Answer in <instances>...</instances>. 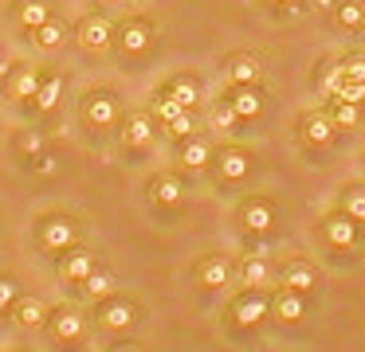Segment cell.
Wrapping results in <instances>:
<instances>
[{
  "mask_svg": "<svg viewBox=\"0 0 365 352\" xmlns=\"http://www.w3.org/2000/svg\"><path fill=\"white\" fill-rule=\"evenodd\" d=\"M228 78L236 86H255V78H259V63H255L252 55H236V59L228 63Z\"/></svg>",
  "mask_w": 365,
  "mask_h": 352,
  "instance_id": "5bb4252c",
  "label": "cell"
},
{
  "mask_svg": "<svg viewBox=\"0 0 365 352\" xmlns=\"http://www.w3.org/2000/svg\"><path fill=\"white\" fill-rule=\"evenodd\" d=\"M150 196H153L158 203H177V200L185 196V184H181L177 176H169V172H161V176L150 180Z\"/></svg>",
  "mask_w": 365,
  "mask_h": 352,
  "instance_id": "4fadbf2b",
  "label": "cell"
},
{
  "mask_svg": "<svg viewBox=\"0 0 365 352\" xmlns=\"http://www.w3.org/2000/svg\"><path fill=\"white\" fill-rule=\"evenodd\" d=\"M326 235H330L334 247H354V239H357V223H354L349 215H334L330 223H326Z\"/></svg>",
  "mask_w": 365,
  "mask_h": 352,
  "instance_id": "2e32d148",
  "label": "cell"
},
{
  "mask_svg": "<svg viewBox=\"0 0 365 352\" xmlns=\"http://www.w3.org/2000/svg\"><path fill=\"white\" fill-rule=\"evenodd\" d=\"M228 106L236 110V117L252 122V117H259V114H263V94L255 90V86H236V90L228 94Z\"/></svg>",
  "mask_w": 365,
  "mask_h": 352,
  "instance_id": "52a82bcc",
  "label": "cell"
},
{
  "mask_svg": "<svg viewBox=\"0 0 365 352\" xmlns=\"http://www.w3.org/2000/svg\"><path fill=\"white\" fill-rule=\"evenodd\" d=\"M83 122L91 125V129H106V125L118 122V98H114L110 90H91L87 98H83Z\"/></svg>",
  "mask_w": 365,
  "mask_h": 352,
  "instance_id": "6da1fadb",
  "label": "cell"
},
{
  "mask_svg": "<svg viewBox=\"0 0 365 352\" xmlns=\"http://www.w3.org/2000/svg\"><path fill=\"white\" fill-rule=\"evenodd\" d=\"M40 239H43V247H48V250H67V247H71V239H75L71 219H67V215H51V219H43Z\"/></svg>",
  "mask_w": 365,
  "mask_h": 352,
  "instance_id": "8992f818",
  "label": "cell"
},
{
  "mask_svg": "<svg viewBox=\"0 0 365 352\" xmlns=\"http://www.w3.org/2000/svg\"><path fill=\"white\" fill-rule=\"evenodd\" d=\"M114 39H118L122 55H145L150 43H153V23L142 20V16H134V20H126V23L114 28Z\"/></svg>",
  "mask_w": 365,
  "mask_h": 352,
  "instance_id": "7a4b0ae2",
  "label": "cell"
},
{
  "mask_svg": "<svg viewBox=\"0 0 365 352\" xmlns=\"http://www.w3.org/2000/svg\"><path fill=\"white\" fill-rule=\"evenodd\" d=\"M134 305L130 302H106L103 305V325H110V329H126V325H134Z\"/></svg>",
  "mask_w": 365,
  "mask_h": 352,
  "instance_id": "e0dca14e",
  "label": "cell"
},
{
  "mask_svg": "<svg viewBox=\"0 0 365 352\" xmlns=\"http://www.w3.org/2000/svg\"><path fill=\"white\" fill-rule=\"evenodd\" d=\"M287 286L291 289H310L314 286V274H310V266H302V262H294V266H287Z\"/></svg>",
  "mask_w": 365,
  "mask_h": 352,
  "instance_id": "83f0119b",
  "label": "cell"
},
{
  "mask_svg": "<svg viewBox=\"0 0 365 352\" xmlns=\"http://www.w3.org/2000/svg\"><path fill=\"white\" fill-rule=\"evenodd\" d=\"M338 67L346 75V82H365V51H354L346 59H338Z\"/></svg>",
  "mask_w": 365,
  "mask_h": 352,
  "instance_id": "cb8c5ba5",
  "label": "cell"
},
{
  "mask_svg": "<svg viewBox=\"0 0 365 352\" xmlns=\"http://www.w3.org/2000/svg\"><path fill=\"white\" fill-rule=\"evenodd\" d=\"M165 94H173V98L177 102H181V106L185 110H192V106H197V102H200V86L197 82H192V78H177V82L173 86H169V90Z\"/></svg>",
  "mask_w": 365,
  "mask_h": 352,
  "instance_id": "603a6c76",
  "label": "cell"
},
{
  "mask_svg": "<svg viewBox=\"0 0 365 352\" xmlns=\"http://www.w3.org/2000/svg\"><path fill=\"white\" fill-rule=\"evenodd\" d=\"M244 223L252 227V231H267V227H271V208H267V203H247Z\"/></svg>",
  "mask_w": 365,
  "mask_h": 352,
  "instance_id": "4316f807",
  "label": "cell"
},
{
  "mask_svg": "<svg viewBox=\"0 0 365 352\" xmlns=\"http://www.w3.org/2000/svg\"><path fill=\"white\" fill-rule=\"evenodd\" d=\"M200 278H205V286H224V282H228V266H224V262H208Z\"/></svg>",
  "mask_w": 365,
  "mask_h": 352,
  "instance_id": "d590c367",
  "label": "cell"
},
{
  "mask_svg": "<svg viewBox=\"0 0 365 352\" xmlns=\"http://www.w3.org/2000/svg\"><path fill=\"white\" fill-rule=\"evenodd\" d=\"M153 117L145 114V110H134V114L126 117V125H122V141H126L130 149H145L153 141Z\"/></svg>",
  "mask_w": 365,
  "mask_h": 352,
  "instance_id": "277c9868",
  "label": "cell"
},
{
  "mask_svg": "<svg viewBox=\"0 0 365 352\" xmlns=\"http://www.w3.org/2000/svg\"><path fill=\"white\" fill-rule=\"evenodd\" d=\"M0 313H4V305H0Z\"/></svg>",
  "mask_w": 365,
  "mask_h": 352,
  "instance_id": "7bdbcfd3",
  "label": "cell"
},
{
  "mask_svg": "<svg viewBox=\"0 0 365 352\" xmlns=\"http://www.w3.org/2000/svg\"><path fill=\"white\" fill-rule=\"evenodd\" d=\"M118 352H134V348H118Z\"/></svg>",
  "mask_w": 365,
  "mask_h": 352,
  "instance_id": "b9f144b4",
  "label": "cell"
},
{
  "mask_svg": "<svg viewBox=\"0 0 365 352\" xmlns=\"http://www.w3.org/2000/svg\"><path fill=\"white\" fill-rule=\"evenodd\" d=\"M244 282L247 286H263V282H267V266H263V258H252V262L244 266Z\"/></svg>",
  "mask_w": 365,
  "mask_h": 352,
  "instance_id": "e575fe53",
  "label": "cell"
},
{
  "mask_svg": "<svg viewBox=\"0 0 365 352\" xmlns=\"http://www.w3.org/2000/svg\"><path fill=\"white\" fill-rule=\"evenodd\" d=\"M16 20L28 31H36L40 23L51 20V0H16Z\"/></svg>",
  "mask_w": 365,
  "mask_h": 352,
  "instance_id": "30bf717a",
  "label": "cell"
},
{
  "mask_svg": "<svg viewBox=\"0 0 365 352\" xmlns=\"http://www.w3.org/2000/svg\"><path fill=\"white\" fill-rule=\"evenodd\" d=\"M346 215L354 219V223H361V219H365V192H361V188L346 192Z\"/></svg>",
  "mask_w": 365,
  "mask_h": 352,
  "instance_id": "4dcf8cb0",
  "label": "cell"
},
{
  "mask_svg": "<svg viewBox=\"0 0 365 352\" xmlns=\"http://www.w3.org/2000/svg\"><path fill=\"white\" fill-rule=\"evenodd\" d=\"M43 313H48V309H43V302H40V297H24V302L16 305L20 325H40V321H43Z\"/></svg>",
  "mask_w": 365,
  "mask_h": 352,
  "instance_id": "484cf974",
  "label": "cell"
},
{
  "mask_svg": "<svg viewBox=\"0 0 365 352\" xmlns=\"http://www.w3.org/2000/svg\"><path fill=\"white\" fill-rule=\"evenodd\" d=\"M330 122H334V125H346V129H349V125H357V122H361V110H357L354 102L330 98Z\"/></svg>",
  "mask_w": 365,
  "mask_h": 352,
  "instance_id": "ffe728a7",
  "label": "cell"
},
{
  "mask_svg": "<svg viewBox=\"0 0 365 352\" xmlns=\"http://www.w3.org/2000/svg\"><path fill=\"white\" fill-rule=\"evenodd\" d=\"M32 36H36V43H40V47H48V51H51V47H59V43H63L67 28H63L59 20H48V23H40V28H36Z\"/></svg>",
  "mask_w": 365,
  "mask_h": 352,
  "instance_id": "7402d4cb",
  "label": "cell"
},
{
  "mask_svg": "<svg viewBox=\"0 0 365 352\" xmlns=\"http://www.w3.org/2000/svg\"><path fill=\"white\" fill-rule=\"evenodd\" d=\"M75 39H79L87 51H103V47L114 39V23L106 20V16L91 12V16H83V20H79V28H75Z\"/></svg>",
  "mask_w": 365,
  "mask_h": 352,
  "instance_id": "3957f363",
  "label": "cell"
},
{
  "mask_svg": "<svg viewBox=\"0 0 365 352\" xmlns=\"http://www.w3.org/2000/svg\"><path fill=\"white\" fill-rule=\"evenodd\" d=\"M216 172H220V180H244L252 172V153H244V149H224Z\"/></svg>",
  "mask_w": 365,
  "mask_h": 352,
  "instance_id": "ba28073f",
  "label": "cell"
},
{
  "mask_svg": "<svg viewBox=\"0 0 365 352\" xmlns=\"http://www.w3.org/2000/svg\"><path fill=\"white\" fill-rule=\"evenodd\" d=\"M36 169H40V172H56V156L40 153V156H36Z\"/></svg>",
  "mask_w": 365,
  "mask_h": 352,
  "instance_id": "ab89813d",
  "label": "cell"
},
{
  "mask_svg": "<svg viewBox=\"0 0 365 352\" xmlns=\"http://www.w3.org/2000/svg\"><path fill=\"white\" fill-rule=\"evenodd\" d=\"M40 75H43L40 67H16V75H12V82H9V98L32 102V94L40 90Z\"/></svg>",
  "mask_w": 365,
  "mask_h": 352,
  "instance_id": "9c48e42d",
  "label": "cell"
},
{
  "mask_svg": "<svg viewBox=\"0 0 365 352\" xmlns=\"http://www.w3.org/2000/svg\"><path fill=\"white\" fill-rule=\"evenodd\" d=\"M212 161V149H208L205 137H185L181 145V164H189V169H205V164Z\"/></svg>",
  "mask_w": 365,
  "mask_h": 352,
  "instance_id": "9a60e30c",
  "label": "cell"
},
{
  "mask_svg": "<svg viewBox=\"0 0 365 352\" xmlns=\"http://www.w3.org/2000/svg\"><path fill=\"white\" fill-rule=\"evenodd\" d=\"M59 98H63V75H56V70L40 75V90L32 94V110H40V114H51V110L59 106Z\"/></svg>",
  "mask_w": 365,
  "mask_h": 352,
  "instance_id": "5b68a950",
  "label": "cell"
},
{
  "mask_svg": "<svg viewBox=\"0 0 365 352\" xmlns=\"http://www.w3.org/2000/svg\"><path fill=\"white\" fill-rule=\"evenodd\" d=\"M341 82H346V75H341V67H338V63H334V67H330V75L322 78L326 94H338V86H341Z\"/></svg>",
  "mask_w": 365,
  "mask_h": 352,
  "instance_id": "8d00e7d4",
  "label": "cell"
},
{
  "mask_svg": "<svg viewBox=\"0 0 365 352\" xmlns=\"http://www.w3.org/2000/svg\"><path fill=\"white\" fill-rule=\"evenodd\" d=\"M192 129H197V122H192V110H185V114H177L173 122H169V133H173V137H192Z\"/></svg>",
  "mask_w": 365,
  "mask_h": 352,
  "instance_id": "1f68e13d",
  "label": "cell"
},
{
  "mask_svg": "<svg viewBox=\"0 0 365 352\" xmlns=\"http://www.w3.org/2000/svg\"><path fill=\"white\" fill-rule=\"evenodd\" d=\"M83 282H87V286H83V289H87V297H106L114 289V282L106 278V274H95V270H91Z\"/></svg>",
  "mask_w": 365,
  "mask_h": 352,
  "instance_id": "f546056e",
  "label": "cell"
},
{
  "mask_svg": "<svg viewBox=\"0 0 365 352\" xmlns=\"http://www.w3.org/2000/svg\"><path fill=\"white\" fill-rule=\"evenodd\" d=\"M330 98H341V102H354V106H361V102H365V82H341L338 94H330Z\"/></svg>",
  "mask_w": 365,
  "mask_h": 352,
  "instance_id": "836d02e7",
  "label": "cell"
},
{
  "mask_svg": "<svg viewBox=\"0 0 365 352\" xmlns=\"http://www.w3.org/2000/svg\"><path fill=\"white\" fill-rule=\"evenodd\" d=\"M275 309H279V317H283V321H299L302 317V297L299 294H279Z\"/></svg>",
  "mask_w": 365,
  "mask_h": 352,
  "instance_id": "f1b7e54d",
  "label": "cell"
},
{
  "mask_svg": "<svg viewBox=\"0 0 365 352\" xmlns=\"http://www.w3.org/2000/svg\"><path fill=\"white\" fill-rule=\"evenodd\" d=\"M263 313H267V302H263L259 294H252V297H244V302H236V321H240V325H259Z\"/></svg>",
  "mask_w": 365,
  "mask_h": 352,
  "instance_id": "ac0fdd59",
  "label": "cell"
},
{
  "mask_svg": "<svg viewBox=\"0 0 365 352\" xmlns=\"http://www.w3.org/2000/svg\"><path fill=\"white\" fill-rule=\"evenodd\" d=\"M153 114H158V117H161V122H165V125H169V122H173V117H177V114H185V106H181V102H177V98H173V94H165V90H161V94H158V98H153Z\"/></svg>",
  "mask_w": 365,
  "mask_h": 352,
  "instance_id": "d4e9b609",
  "label": "cell"
},
{
  "mask_svg": "<svg viewBox=\"0 0 365 352\" xmlns=\"http://www.w3.org/2000/svg\"><path fill=\"white\" fill-rule=\"evenodd\" d=\"M334 20L346 31H357L365 23V0H334Z\"/></svg>",
  "mask_w": 365,
  "mask_h": 352,
  "instance_id": "7c38bea8",
  "label": "cell"
},
{
  "mask_svg": "<svg viewBox=\"0 0 365 352\" xmlns=\"http://www.w3.org/2000/svg\"><path fill=\"white\" fill-rule=\"evenodd\" d=\"M232 122H236V110H232L228 102H224V106H216V125H220V129H232Z\"/></svg>",
  "mask_w": 365,
  "mask_h": 352,
  "instance_id": "74e56055",
  "label": "cell"
},
{
  "mask_svg": "<svg viewBox=\"0 0 365 352\" xmlns=\"http://www.w3.org/2000/svg\"><path fill=\"white\" fill-rule=\"evenodd\" d=\"M275 4H294V0H275Z\"/></svg>",
  "mask_w": 365,
  "mask_h": 352,
  "instance_id": "60d3db41",
  "label": "cell"
},
{
  "mask_svg": "<svg viewBox=\"0 0 365 352\" xmlns=\"http://www.w3.org/2000/svg\"><path fill=\"white\" fill-rule=\"evenodd\" d=\"M302 137H307V145H330L334 141V122L326 114H307L302 117Z\"/></svg>",
  "mask_w": 365,
  "mask_h": 352,
  "instance_id": "8fae6325",
  "label": "cell"
},
{
  "mask_svg": "<svg viewBox=\"0 0 365 352\" xmlns=\"http://www.w3.org/2000/svg\"><path fill=\"white\" fill-rule=\"evenodd\" d=\"M20 149H24V156H40L43 153V133L40 129H24L20 133Z\"/></svg>",
  "mask_w": 365,
  "mask_h": 352,
  "instance_id": "d6a6232c",
  "label": "cell"
},
{
  "mask_svg": "<svg viewBox=\"0 0 365 352\" xmlns=\"http://www.w3.org/2000/svg\"><path fill=\"white\" fill-rule=\"evenodd\" d=\"M91 270H95V258H91L87 250H71V255H67V262H63V274H67V278L83 282Z\"/></svg>",
  "mask_w": 365,
  "mask_h": 352,
  "instance_id": "d6986e66",
  "label": "cell"
},
{
  "mask_svg": "<svg viewBox=\"0 0 365 352\" xmlns=\"http://www.w3.org/2000/svg\"><path fill=\"white\" fill-rule=\"evenodd\" d=\"M83 333V317L75 309H59V317H56V336L59 341H75V336Z\"/></svg>",
  "mask_w": 365,
  "mask_h": 352,
  "instance_id": "44dd1931",
  "label": "cell"
},
{
  "mask_svg": "<svg viewBox=\"0 0 365 352\" xmlns=\"http://www.w3.org/2000/svg\"><path fill=\"white\" fill-rule=\"evenodd\" d=\"M12 297H16V282H9V278H0V305H9Z\"/></svg>",
  "mask_w": 365,
  "mask_h": 352,
  "instance_id": "f35d334b",
  "label": "cell"
}]
</instances>
